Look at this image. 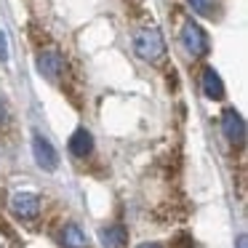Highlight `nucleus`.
I'll return each mask as SVG.
<instances>
[{"instance_id": "nucleus-1", "label": "nucleus", "mask_w": 248, "mask_h": 248, "mask_svg": "<svg viewBox=\"0 0 248 248\" xmlns=\"http://www.w3.org/2000/svg\"><path fill=\"white\" fill-rule=\"evenodd\" d=\"M134 48H136V54H139L141 59L157 62L163 56V51H166V43H163L160 30H155V27L139 30V32H136V40H134Z\"/></svg>"}, {"instance_id": "nucleus-2", "label": "nucleus", "mask_w": 248, "mask_h": 248, "mask_svg": "<svg viewBox=\"0 0 248 248\" xmlns=\"http://www.w3.org/2000/svg\"><path fill=\"white\" fill-rule=\"evenodd\" d=\"M182 43L192 56H203L208 51V38H205V32L195 22H187L182 27Z\"/></svg>"}, {"instance_id": "nucleus-3", "label": "nucleus", "mask_w": 248, "mask_h": 248, "mask_svg": "<svg viewBox=\"0 0 248 248\" xmlns=\"http://www.w3.org/2000/svg\"><path fill=\"white\" fill-rule=\"evenodd\" d=\"M11 211L19 216L22 221H30L40 214V198L32 192H16L11 198Z\"/></svg>"}, {"instance_id": "nucleus-4", "label": "nucleus", "mask_w": 248, "mask_h": 248, "mask_svg": "<svg viewBox=\"0 0 248 248\" xmlns=\"http://www.w3.org/2000/svg\"><path fill=\"white\" fill-rule=\"evenodd\" d=\"M32 152H35V160H38V166L46 168V171H54L56 163H59L56 150L51 147V141L46 139L43 134H35V136H32Z\"/></svg>"}, {"instance_id": "nucleus-5", "label": "nucleus", "mask_w": 248, "mask_h": 248, "mask_svg": "<svg viewBox=\"0 0 248 248\" xmlns=\"http://www.w3.org/2000/svg\"><path fill=\"white\" fill-rule=\"evenodd\" d=\"M221 131H224L227 141H232V144H237V147L246 141V123H243L240 112H235V109H227V112L221 115Z\"/></svg>"}, {"instance_id": "nucleus-6", "label": "nucleus", "mask_w": 248, "mask_h": 248, "mask_svg": "<svg viewBox=\"0 0 248 248\" xmlns=\"http://www.w3.org/2000/svg\"><path fill=\"white\" fill-rule=\"evenodd\" d=\"M38 70L43 72L46 78H51V80H56V78L64 72V59H62L56 51H43V54L38 56Z\"/></svg>"}, {"instance_id": "nucleus-7", "label": "nucleus", "mask_w": 248, "mask_h": 248, "mask_svg": "<svg viewBox=\"0 0 248 248\" xmlns=\"http://www.w3.org/2000/svg\"><path fill=\"white\" fill-rule=\"evenodd\" d=\"M203 93H205L208 99H214V102L224 99V83H221L219 72H216L214 67L203 70Z\"/></svg>"}, {"instance_id": "nucleus-8", "label": "nucleus", "mask_w": 248, "mask_h": 248, "mask_svg": "<svg viewBox=\"0 0 248 248\" xmlns=\"http://www.w3.org/2000/svg\"><path fill=\"white\" fill-rule=\"evenodd\" d=\"M91 150H93V136L86 128H78L70 139V152L75 157H86V155H91Z\"/></svg>"}, {"instance_id": "nucleus-9", "label": "nucleus", "mask_w": 248, "mask_h": 248, "mask_svg": "<svg viewBox=\"0 0 248 248\" xmlns=\"http://www.w3.org/2000/svg\"><path fill=\"white\" fill-rule=\"evenodd\" d=\"M102 243H104V248H125L128 232L120 224H112V227H107V230H102Z\"/></svg>"}, {"instance_id": "nucleus-10", "label": "nucleus", "mask_w": 248, "mask_h": 248, "mask_svg": "<svg viewBox=\"0 0 248 248\" xmlns=\"http://www.w3.org/2000/svg\"><path fill=\"white\" fill-rule=\"evenodd\" d=\"M62 243H64V248H88V237L83 235V230L78 224H67L64 227Z\"/></svg>"}, {"instance_id": "nucleus-11", "label": "nucleus", "mask_w": 248, "mask_h": 248, "mask_svg": "<svg viewBox=\"0 0 248 248\" xmlns=\"http://www.w3.org/2000/svg\"><path fill=\"white\" fill-rule=\"evenodd\" d=\"M189 6H192V11L200 14V16H214V14H216V3H214V0H189Z\"/></svg>"}, {"instance_id": "nucleus-12", "label": "nucleus", "mask_w": 248, "mask_h": 248, "mask_svg": "<svg viewBox=\"0 0 248 248\" xmlns=\"http://www.w3.org/2000/svg\"><path fill=\"white\" fill-rule=\"evenodd\" d=\"M8 59V38H6V32L0 30V62H6Z\"/></svg>"}, {"instance_id": "nucleus-13", "label": "nucleus", "mask_w": 248, "mask_h": 248, "mask_svg": "<svg viewBox=\"0 0 248 248\" xmlns=\"http://www.w3.org/2000/svg\"><path fill=\"white\" fill-rule=\"evenodd\" d=\"M6 118H8V109H6V102L0 99V123H6Z\"/></svg>"}, {"instance_id": "nucleus-14", "label": "nucleus", "mask_w": 248, "mask_h": 248, "mask_svg": "<svg viewBox=\"0 0 248 248\" xmlns=\"http://www.w3.org/2000/svg\"><path fill=\"white\" fill-rule=\"evenodd\" d=\"M237 248H246V235H240V237H237Z\"/></svg>"}, {"instance_id": "nucleus-15", "label": "nucleus", "mask_w": 248, "mask_h": 248, "mask_svg": "<svg viewBox=\"0 0 248 248\" xmlns=\"http://www.w3.org/2000/svg\"><path fill=\"white\" fill-rule=\"evenodd\" d=\"M139 248H160V246H157V243H141Z\"/></svg>"}]
</instances>
